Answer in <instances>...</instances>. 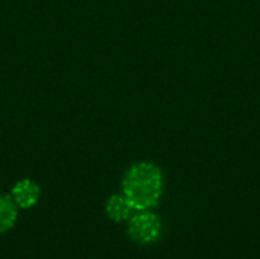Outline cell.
Returning a JSON list of instances; mask_svg holds the SVG:
<instances>
[{"label": "cell", "mask_w": 260, "mask_h": 259, "mask_svg": "<svg viewBox=\"0 0 260 259\" xmlns=\"http://www.w3.org/2000/svg\"><path fill=\"white\" fill-rule=\"evenodd\" d=\"M18 206L11 195H0V234L11 231L18 218Z\"/></svg>", "instance_id": "obj_5"}, {"label": "cell", "mask_w": 260, "mask_h": 259, "mask_svg": "<svg viewBox=\"0 0 260 259\" xmlns=\"http://www.w3.org/2000/svg\"><path fill=\"white\" fill-rule=\"evenodd\" d=\"M40 195H41L40 186L30 179H23L17 182L11 191V197L20 209H29L35 206L40 200Z\"/></svg>", "instance_id": "obj_3"}, {"label": "cell", "mask_w": 260, "mask_h": 259, "mask_svg": "<svg viewBox=\"0 0 260 259\" xmlns=\"http://www.w3.org/2000/svg\"><path fill=\"white\" fill-rule=\"evenodd\" d=\"M128 227V237L142 246L154 244L160 240L163 232V224L158 215L151 212V209L145 211H136L134 215L126 221Z\"/></svg>", "instance_id": "obj_2"}, {"label": "cell", "mask_w": 260, "mask_h": 259, "mask_svg": "<svg viewBox=\"0 0 260 259\" xmlns=\"http://www.w3.org/2000/svg\"><path fill=\"white\" fill-rule=\"evenodd\" d=\"M122 192L137 211L152 209L163 194L161 169L151 162H137L122 179Z\"/></svg>", "instance_id": "obj_1"}, {"label": "cell", "mask_w": 260, "mask_h": 259, "mask_svg": "<svg viewBox=\"0 0 260 259\" xmlns=\"http://www.w3.org/2000/svg\"><path fill=\"white\" fill-rule=\"evenodd\" d=\"M137 209L133 206V203L126 198L123 192L111 195L105 203V212L110 220L114 223H123L128 221Z\"/></svg>", "instance_id": "obj_4"}]
</instances>
